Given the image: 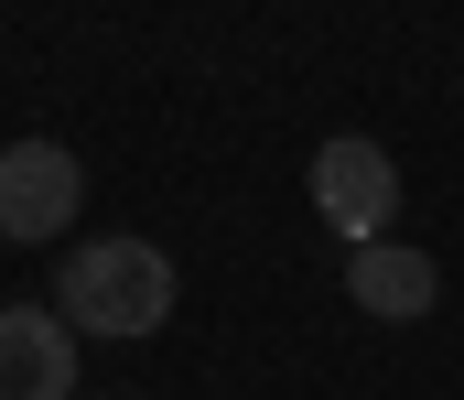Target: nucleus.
<instances>
[{
	"label": "nucleus",
	"instance_id": "f257e3e1",
	"mask_svg": "<svg viewBox=\"0 0 464 400\" xmlns=\"http://www.w3.org/2000/svg\"><path fill=\"white\" fill-rule=\"evenodd\" d=\"M173 249H151V239H87V249H65L54 270V314L76 325V336H98V346H140V336H162L173 325Z\"/></svg>",
	"mask_w": 464,
	"mask_h": 400
},
{
	"label": "nucleus",
	"instance_id": "f03ea898",
	"mask_svg": "<svg viewBox=\"0 0 464 400\" xmlns=\"http://www.w3.org/2000/svg\"><path fill=\"white\" fill-rule=\"evenodd\" d=\"M76 206H87V162L65 141H0V249L65 239Z\"/></svg>",
	"mask_w": 464,
	"mask_h": 400
},
{
	"label": "nucleus",
	"instance_id": "7ed1b4c3",
	"mask_svg": "<svg viewBox=\"0 0 464 400\" xmlns=\"http://www.w3.org/2000/svg\"><path fill=\"white\" fill-rule=\"evenodd\" d=\"M314 217H324L346 249L389 239V217H400V162H389V141L335 131L324 151H314Z\"/></svg>",
	"mask_w": 464,
	"mask_h": 400
},
{
	"label": "nucleus",
	"instance_id": "20e7f679",
	"mask_svg": "<svg viewBox=\"0 0 464 400\" xmlns=\"http://www.w3.org/2000/svg\"><path fill=\"white\" fill-rule=\"evenodd\" d=\"M0 400H76V325L54 303H0Z\"/></svg>",
	"mask_w": 464,
	"mask_h": 400
},
{
	"label": "nucleus",
	"instance_id": "39448f33",
	"mask_svg": "<svg viewBox=\"0 0 464 400\" xmlns=\"http://www.w3.org/2000/svg\"><path fill=\"white\" fill-rule=\"evenodd\" d=\"M346 303L378 314V325H421L443 303V270H432V249H411V239H367V249H346Z\"/></svg>",
	"mask_w": 464,
	"mask_h": 400
}]
</instances>
